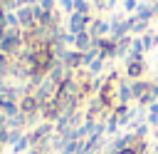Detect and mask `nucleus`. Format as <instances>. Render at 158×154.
Returning <instances> with one entry per match:
<instances>
[{
    "mask_svg": "<svg viewBox=\"0 0 158 154\" xmlns=\"http://www.w3.org/2000/svg\"><path fill=\"white\" fill-rule=\"evenodd\" d=\"M57 7H59L64 15H72V12H74V0H57Z\"/></svg>",
    "mask_w": 158,
    "mask_h": 154,
    "instance_id": "obj_13",
    "label": "nucleus"
},
{
    "mask_svg": "<svg viewBox=\"0 0 158 154\" xmlns=\"http://www.w3.org/2000/svg\"><path fill=\"white\" fill-rule=\"evenodd\" d=\"M153 87H156V89H158V77H156V79H153Z\"/></svg>",
    "mask_w": 158,
    "mask_h": 154,
    "instance_id": "obj_18",
    "label": "nucleus"
},
{
    "mask_svg": "<svg viewBox=\"0 0 158 154\" xmlns=\"http://www.w3.org/2000/svg\"><path fill=\"white\" fill-rule=\"evenodd\" d=\"M109 32H111V25L104 17H94V22L89 25V35L94 40H104V37H109Z\"/></svg>",
    "mask_w": 158,
    "mask_h": 154,
    "instance_id": "obj_6",
    "label": "nucleus"
},
{
    "mask_svg": "<svg viewBox=\"0 0 158 154\" xmlns=\"http://www.w3.org/2000/svg\"><path fill=\"white\" fill-rule=\"evenodd\" d=\"M123 12L126 15H136V7H138V0H123Z\"/></svg>",
    "mask_w": 158,
    "mask_h": 154,
    "instance_id": "obj_14",
    "label": "nucleus"
},
{
    "mask_svg": "<svg viewBox=\"0 0 158 154\" xmlns=\"http://www.w3.org/2000/svg\"><path fill=\"white\" fill-rule=\"evenodd\" d=\"M22 30H2V40H0V52H5L7 57H17L22 52Z\"/></svg>",
    "mask_w": 158,
    "mask_h": 154,
    "instance_id": "obj_1",
    "label": "nucleus"
},
{
    "mask_svg": "<svg viewBox=\"0 0 158 154\" xmlns=\"http://www.w3.org/2000/svg\"><path fill=\"white\" fill-rule=\"evenodd\" d=\"M141 45H143V50H146V52H148V50H153V47H158V32L148 30L146 35H141Z\"/></svg>",
    "mask_w": 158,
    "mask_h": 154,
    "instance_id": "obj_11",
    "label": "nucleus"
},
{
    "mask_svg": "<svg viewBox=\"0 0 158 154\" xmlns=\"http://www.w3.org/2000/svg\"><path fill=\"white\" fill-rule=\"evenodd\" d=\"M94 47H96V42H94V37L89 35V30L74 37V50H79V52H89V50H94Z\"/></svg>",
    "mask_w": 158,
    "mask_h": 154,
    "instance_id": "obj_8",
    "label": "nucleus"
},
{
    "mask_svg": "<svg viewBox=\"0 0 158 154\" xmlns=\"http://www.w3.org/2000/svg\"><path fill=\"white\" fill-rule=\"evenodd\" d=\"M156 104H158V102H156Z\"/></svg>",
    "mask_w": 158,
    "mask_h": 154,
    "instance_id": "obj_22",
    "label": "nucleus"
},
{
    "mask_svg": "<svg viewBox=\"0 0 158 154\" xmlns=\"http://www.w3.org/2000/svg\"><path fill=\"white\" fill-rule=\"evenodd\" d=\"M148 2H151V5H153V2H156V0H148Z\"/></svg>",
    "mask_w": 158,
    "mask_h": 154,
    "instance_id": "obj_19",
    "label": "nucleus"
},
{
    "mask_svg": "<svg viewBox=\"0 0 158 154\" xmlns=\"http://www.w3.org/2000/svg\"><path fill=\"white\" fill-rule=\"evenodd\" d=\"M74 12L91 15V2H89V0H74Z\"/></svg>",
    "mask_w": 158,
    "mask_h": 154,
    "instance_id": "obj_12",
    "label": "nucleus"
},
{
    "mask_svg": "<svg viewBox=\"0 0 158 154\" xmlns=\"http://www.w3.org/2000/svg\"><path fill=\"white\" fill-rule=\"evenodd\" d=\"M104 154H106V152H104Z\"/></svg>",
    "mask_w": 158,
    "mask_h": 154,
    "instance_id": "obj_23",
    "label": "nucleus"
},
{
    "mask_svg": "<svg viewBox=\"0 0 158 154\" xmlns=\"http://www.w3.org/2000/svg\"><path fill=\"white\" fill-rule=\"evenodd\" d=\"M62 62H64L67 70L77 72V70L84 67V52H79V50H67V52L62 55Z\"/></svg>",
    "mask_w": 158,
    "mask_h": 154,
    "instance_id": "obj_4",
    "label": "nucleus"
},
{
    "mask_svg": "<svg viewBox=\"0 0 158 154\" xmlns=\"http://www.w3.org/2000/svg\"><path fill=\"white\" fill-rule=\"evenodd\" d=\"M151 87H153V84H151L146 77H143V79H133V82H131V94H133V99L141 102V99L151 92Z\"/></svg>",
    "mask_w": 158,
    "mask_h": 154,
    "instance_id": "obj_7",
    "label": "nucleus"
},
{
    "mask_svg": "<svg viewBox=\"0 0 158 154\" xmlns=\"http://www.w3.org/2000/svg\"><path fill=\"white\" fill-rule=\"evenodd\" d=\"M131 17V35H146L151 27H148V22H143V20H138L136 15H128Z\"/></svg>",
    "mask_w": 158,
    "mask_h": 154,
    "instance_id": "obj_10",
    "label": "nucleus"
},
{
    "mask_svg": "<svg viewBox=\"0 0 158 154\" xmlns=\"http://www.w3.org/2000/svg\"><path fill=\"white\" fill-rule=\"evenodd\" d=\"M91 22H94V15H81V12H72V15H67V32L77 37V35L86 32Z\"/></svg>",
    "mask_w": 158,
    "mask_h": 154,
    "instance_id": "obj_2",
    "label": "nucleus"
},
{
    "mask_svg": "<svg viewBox=\"0 0 158 154\" xmlns=\"http://www.w3.org/2000/svg\"><path fill=\"white\" fill-rule=\"evenodd\" d=\"M146 75V60H136V62H126L123 65V77L126 79H143Z\"/></svg>",
    "mask_w": 158,
    "mask_h": 154,
    "instance_id": "obj_5",
    "label": "nucleus"
},
{
    "mask_svg": "<svg viewBox=\"0 0 158 154\" xmlns=\"http://www.w3.org/2000/svg\"><path fill=\"white\" fill-rule=\"evenodd\" d=\"M156 152H158V147H156Z\"/></svg>",
    "mask_w": 158,
    "mask_h": 154,
    "instance_id": "obj_21",
    "label": "nucleus"
},
{
    "mask_svg": "<svg viewBox=\"0 0 158 154\" xmlns=\"http://www.w3.org/2000/svg\"><path fill=\"white\" fill-rule=\"evenodd\" d=\"M136 17H138V20H143V22H148L151 17H156V12H153L151 2H138V7H136Z\"/></svg>",
    "mask_w": 158,
    "mask_h": 154,
    "instance_id": "obj_9",
    "label": "nucleus"
},
{
    "mask_svg": "<svg viewBox=\"0 0 158 154\" xmlns=\"http://www.w3.org/2000/svg\"><path fill=\"white\" fill-rule=\"evenodd\" d=\"M89 2H91L96 10H104V2H106V0H89Z\"/></svg>",
    "mask_w": 158,
    "mask_h": 154,
    "instance_id": "obj_16",
    "label": "nucleus"
},
{
    "mask_svg": "<svg viewBox=\"0 0 158 154\" xmlns=\"http://www.w3.org/2000/svg\"><path fill=\"white\" fill-rule=\"evenodd\" d=\"M118 2H123V0H118Z\"/></svg>",
    "mask_w": 158,
    "mask_h": 154,
    "instance_id": "obj_20",
    "label": "nucleus"
},
{
    "mask_svg": "<svg viewBox=\"0 0 158 154\" xmlns=\"http://www.w3.org/2000/svg\"><path fill=\"white\" fill-rule=\"evenodd\" d=\"M37 5H40L44 12H54V10H57V0H37Z\"/></svg>",
    "mask_w": 158,
    "mask_h": 154,
    "instance_id": "obj_15",
    "label": "nucleus"
},
{
    "mask_svg": "<svg viewBox=\"0 0 158 154\" xmlns=\"http://www.w3.org/2000/svg\"><path fill=\"white\" fill-rule=\"evenodd\" d=\"M116 154H138L133 147H126V149H121V152H116Z\"/></svg>",
    "mask_w": 158,
    "mask_h": 154,
    "instance_id": "obj_17",
    "label": "nucleus"
},
{
    "mask_svg": "<svg viewBox=\"0 0 158 154\" xmlns=\"http://www.w3.org/2000/svg\"><path fill=\"white\" fill-rule=\"evenodd\" d=\"M57 92H59V84H57V82H52L49 77H44V79L37 84L35 97H37V102H40V104H47V102H52V99L57 97Z\"/></svg>",
    "mask_w": 158,
    "mask_h": 154,
    "instance_id": "obj_3",
    "label": "nucleus"
}]
</instances>
